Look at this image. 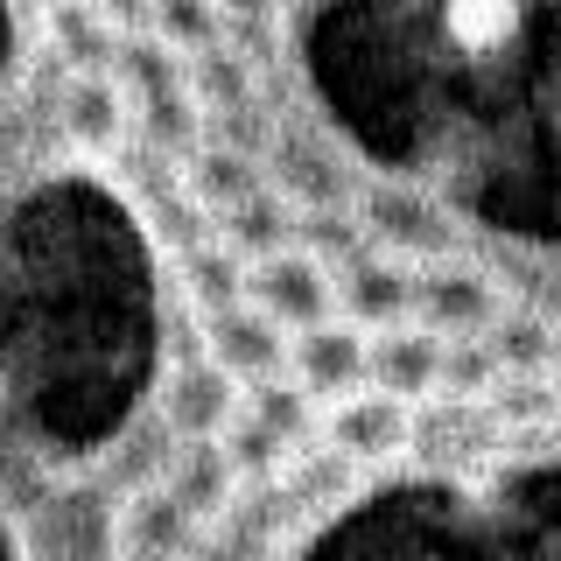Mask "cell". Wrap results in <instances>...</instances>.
<instances>
[{
	"label": "cell",
	"mask_w": 561,
	"mask_h": 561,
	"mask_svg": "<svg viewBox=\"0 0 561 561\" xmlns=\"http://www.w3.org/2000/svg\"><path fill=\"white\" fill-rule=\"evenodd\" d=\"M218 239H232L245 260L280 253V245H295V204L280 197L274 183H253L239 204H225V210H218Z\"/></svg>",
	"instance_id": "cell-16"
},
{
	"label": "cell",
	"mask_w": 561,
	"mask_h": 561,
	"mask_svg": "<svg viewBox=\"0 0 561 561\" xmlns=\"http://www.w3.org/2000/svg\"><path fill=\"white\" fill-rule=\"evenodd\" d=\"M260 169H267L260 154H245V148H232V140H218V134H197V140L183 148V197L204 204L210 218H218V210L239 204L253 183H267Z\"/></svg>",
	"instance_id": "cell-14"
},
{
	"label": "cell",
	"mask_w": 561,
	"mask_h": 561,
	"mask_svg": "<svg viewBox=\"0 0 561 561\" xmlns=\"http://www.w3.org/2000/svg\"><path fill=\"white\" fill-rule=\"evenodd\" d=\"M218 8H225V22H267L274 0H218Z\"/></svg>",
	"instance_id": "cell-23"
},
{
	"label": "cell",
	"mask_w": 561,
	"mask_h": 561,
	"mask_svg": "<svg viewBox=\"0 0 561 561\" xmlns=\"http://www.w3.org/2000/svg\"><path fill=\"white\" fill-rule=\"evenodd\" d=\"M64 134H70V148H84V154H113L119 140L134 134L127 84H119L113 70H70V84H64Z\"/></svg>",
	"instance_id": "cell-13"
},
{
	"label": "cell",
	"mask_w": 561,
	"mask_h": 561,
	"mask_svg": "<svg viewBox=\"0 0 561 561\" xmlns=\"http://www.w3.org/2000/svg\"><path fill=\"white\" fill-rule=\"evenodd\" d=\"M267 183L288 197L295 210H323V204H351L358 197V169L344 162L330 140H316L309 127H295V134H274L267 140Z\"/></svg>",
	"instance_id": "cell-7"
},
{
	"label": "cell",
	"mask_w": 561,
	"mask_h": 561,
	"mask_svg": "<svg viewBox=\"0 0 561 561\" xmlns=\"http://www.w3.org/2000/svg\"><path fill=\"white\" fill-rule=\"evenodd\" d=\"M548 379H554V393H561V330H554V351H548Z\"/></svg>",
	"instance_id": "cell-24"
},
{
	"label": "cell",
	"mask_w": 561,
	"mask_h": 561,
	"mask_svg": "<svg viewBox=\"0 0 561 561\" xmlns=\"http://www.w3.org/2000/svg\"><path fill=\"white\" fill-rule=\"evenodd\" d=\"M491 358H499V373H548V351H554V323L534 309H505L499 323L484 330Z\"/></svg>",
	"instance_id": "cell-20"
},
{
	"label": "cell",
	"mask_w": 561,
	"mask_h": 561,
	"mask_svg": "<svg viewBox=\"0 0 561 561\" xmlns=\"http://www.w3.org/2000/svg\"><path fill=\"white\" fill-rule=\"evenodd\" d=\"M323 443L344 449L351 463H400L414 456V400L386 393V386H351L344 400L323 408Z\"/></svg>",
	"instance_id": "cell-3"
},
{
	"label": "cell",
	"mask_w": 561,
	"mask_h": 561,
	"mask_svg": "<svg viewBox=\"0 0 561 561\" xmlns=\"http://www.w3.org/2000/svg\"><path fill=\"white\" fill-rule=\"evenodd\" d=\"M245 302H260L274 323L302 330V323H316V316L337 309V274H330L323 253H309V245L295 239V245L260 253L253 267H245Z\"/></svg>",
	"instance_id": "cell-4"
},
{
	"label": "cell",
	"mask_w": 561,
	"mask_h": 561,
	"mask_svg": "<svg viewBox=\"0 0 561 561\" xmlns=\"http://www.w3.org/2000/svg\"><path fill=\"white\" fill-rule=\"evenodd\" d=\"M414 316L435 337H484L505 316V288L470 260H421L414 267Z\"/></svg>",
	"instance_id": "cell-2"
},
{
	"label": "cell",
	"mask_w": 561,
	"mask_h": 561,
	"mask_svg": "<svg viewBox=\"0 0 561 561\" xmlns=\"http://www.w3.org/2000/svg\"><path fill=\"white\" fill-rule=\"evenodd\" d=\"M119 35H127V28L105 22L99 0H49V43H57V57L70 70H113Z\"/></svg>",
	"instance_id": "cell-17"
},
{
	"label": "cell",
	"mask_w": 561,
	"mask_h": 561,
	"mask_svg": "<svg viewBox=\"0 0 561 561\" xmlns=\"http://www.w3.org/2000/svg\"><path fill=\"white\" fill-rule=\"evenodd\" d=\"M162 484L175 491V499L190 505V513H197L204 526L225 513V505L239 499V470H232V456H225V443L218 435H183V449L169 456V470H162Z\"/></svg>",
	"instance_id": "cell-15"
},
{
	"label": "cell",
	"mask_w": 561,
	"mask_h": 561,
	"mask_svg": "<svg viewBox=\"0 0 561 561\" xmlns=\"http://www.w3.org/2000/svg\"><path fill=\"white\" fill-rule=\"evenodd\" d=\"M435 373H443V337L421 316L365 330V386H386L400 400H435Z\"/></svg>",
	"instance_id": "cell-10"
},
{
	"label": "cell",
	"mask_w": 561,
	"mask_h": 561,
	"mask_svg": "<svg viewBox=\"0 0 561 561\" xmlns=\"http://www.w3.org/2000/svg\"><path fill=\"white\" fill-rule=\"evenodd\" d=\"M0 414H8V379H0Z\"/></svg>",
	"instance_id": "cell-25"
},
{
	"label": "cell",
	"mask_w": 561,
	"mask_h": 561,
	"mask_svg": "<svg viewBox=\"0 0 561 561\" xmlns=\"http://www.w3.org/2000/svg\"><path fill=\"white\" fill-rule=\"evenodd\" d=\"M148 28L162 35L175 57H197V49H210V43H225V35H232V22H225L218 0H154V8H148Z\"/></svg>",
	"instance_id": "cell-19"
},
{
	"label": "cell",
	"mask_w": 561,
	"mask_h": 561,
	"mask_svg": "<svg viewBox=\"0 0 561 561\" xmlns=\"http://www.w3.org/2000/svg\"><path fill=\"white\" fill-rule=\"evenodd\" d=\"M210 540V526L190 513L175 491L154 478V484H140L127 505H119V519H113V548L119 554H148V561H162V554H190V548H204Z\"/></svg>",
	"instance_id": "cell-9"
},
{
	"label": "cell",
	"mask_w": 561,
	"mask_h": 561,
	"mask_svg": "<svg viewBox=\"0 0 561 561\" xmlns=\"http://www.w3.org/2000/svg\"><path fill=\"white\" fill-rule=\"evenodd\" d=\"M239 393H245V386L204 351V358L175 365V373L162 379V421L175 435H218L225 421L239 414Z\"/></svg>",
	"instance_id": "cell-12"
},
{
	"label": "cell",
	"mask_w": 561,
	"mask_h": 561,
	"mask_svg": "<svg viewBox=\"0 0 561 561\" xmlns=\"http://www.w3.org/2000/svg\"><path fill=\"white\" fill-rule=\"evenodd\" d=\"M435 35L470 64H499L526 43V0H435Z\"/></svg>",
	"instance_id": "cell-11"
},
{
	"label": "cell",
	"mask_w": 561,
	"mask_h": 561,
	"mask_svg": "<svg viewBox=\"0 0 561 561\" xmlns=\"http://www.w3.org/2000/svg\"><path fill=\"white\" fill-rule=\"evenodd\" d=\"M358 225H365V239L386 245V253H400V260H449V253H463V225H456V210L435 197V190H421L408 183V175H373V183H358Z\"/></svg>",
	"instance_id": "cell-1"
},
{
	"label": "cell",
	"mask_w": 561,
	"mask_h": 561,
	"mask_svg": "<svg viewBox=\"0 0 561 561\" xmlns=\"http://www.w3.org/2000/svg\"><path fill=\"white\" fill-rule=\"evenodd\" d=\"M330 274H337V316H351V323L386 330V323H408L414 316V260L386 253L373 239L358 253H344Z\"/></svg>",
	"instance_id": "cell-5"
},
{
	"label": "cell",
	"mask_w": 561,
	"mask_h": 561,
	"mask_svg": "<svg viewBox=\"0 0 561 561\" xmlns=\"http://www.w3.org/2000/svg\"><path fill=\"white\" fill-rule=\"evenodd\" d=\"M148 8H154V0H99V14L113 28H148Z\"/></svg>",
	"instance_id": "cell-22"
},
{
	"label": "cell",
	"mask_w": 561,
	"mask_h": 561,
	"mask_svg": "<svg viewBox=\"0 0 561 561\" xmlns=\"http://www.w3.org/2000/svg\"><path fill=\"white\" fill-rule=\"evenodd\" d=\"M288 373L302 393H316L330 408V400H344L351 386H365V323H351V316H316V323L288 330Z\"/></svg>",
	"instance_id": "cell-6"
},
{
	"label": "cell",
	"mask_w": 561,
	"mask_h": 561,
	"mask_svg": "<svg viewBox=\"0 0 561 561\" xmlns=\"http://www.w3.org/2000/svg\"><path fill=\"white\" fill-rule=\"evenodd\" d=\"M499 386V358H491L484 337H443V373H435V393L443 400H478Z\"/></svg>",
	"instance_id": "cell-21"
},
{
	"label": "cell",
	"mask_w": 561,
	"mask_h": 561,
	"mask_svg": "<svg viewBox=\"0 0 561 561\" xmlns=\"http://www.w3.org/2000/svg\"><path fill=\"white\" fill-rule=\"evenodd\" d=\"M245 267H253V260H245L232 239H210L204 232V239L183 245V295L210 316V309H225V302H239V295H245Z\"/></svg>",
	"instance_id": "cell-18"
},
{
	"label": "cell",
	"mask_w": 561,
	"mask_h": 561,
	"mask_svg": "<svg viewBox=\"0 0 561 561\" xmlns=\"http://www.w3.org/2000/svg\"><path fill=\"white\" fill-rule=\"evenodd\" d=\"M204 351L225 365L239 386H253V379H267V373H288V323H274L260 302H225V309H210L204 316Z\"/></svg>",
	"instance_id": "cell-8"
}]
</instances>
